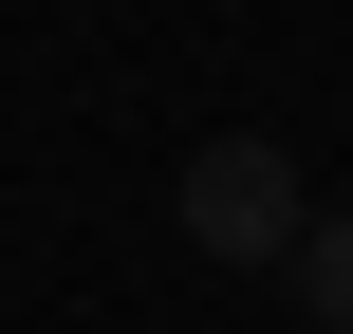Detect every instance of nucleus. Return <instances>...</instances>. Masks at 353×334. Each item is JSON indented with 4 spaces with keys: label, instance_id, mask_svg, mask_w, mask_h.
Masks as SVG:
<instances>
[{
    "label": "nucleus",
    "instance_id": "1",
    "mask_svg": "<svg viewBox=\"0 0 353 334\" xmlns=\"http://www.w3.org/2000/svg\"><path fill=\"white\" fill-rule=\"evenodd\" d=\"M186 242H205V260H279V279H298V242H316V186H298V149H261V130H205V149H186Z\"/></svg>",
    "mask_w": 353,
    "mask_h": 334
},
{
    "label": "nucleus",
    "instance_id": "2",
    "mask_svg": "<svg viewBox=\"0 0 353 334\" xmlns=\"http://www.w3.org/2000/svg\"><path fill=\"white\" fill-rule=\"evenodd\" d=\"M298 316L353 334V205H316V242H298Z\"/></svg>",
    "mask_w": 353,
    "mask_h": 334
}]
</instances>
